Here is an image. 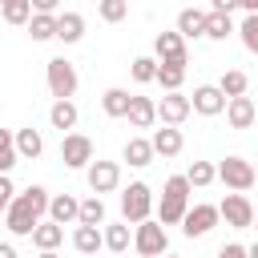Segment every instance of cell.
Masks as SVG:
<instances>
[{
    "mask_svg": "<svg viewBox=\"0 0 258 258\" xmlns=\"http://www.w3.org/2000/svg\"><path fill=\"white\" fill-rule=\"evenodd\" d=\"M44 214H48V189H44V185H28L24 194L12 198L8 214H4V226H8L16 238H32V230L40 226Z\"/></svg>",
    "mask_w": 258,
    "mask_h": 258,
    "instance_id": "6da1fadb",
    "label": "cell"
},
{
    "mask_svg": "<svg viewBox=\"0 0 258 258\" xmlns=\"http://www.w3.org/2000/svg\"><path fill=\"white\" fill-rule=\"evenodd\" d=\"M185 210H189V181H185V173H177V177H169L165 189H161L157 222H161V226H177V222L185 218Z\"/></svg>",
    "mask_w": 258,
    "mask_h": 258,
    "instance_id": "7a4b0ae2",
    "label": "cell"
},
{
    "mask_svg": "<svg viewBox=\"0 0 258 258\" xmlns=\"http://www.w3.org/2000/svg\"><path fill=\"white\" fill-rule=\"evenodd\" d=\"M149 210H153V189L145 185V181H129V189L121 194V218H125V226L129 222H149Z\"/></svg>",
    "mask_w": 258,
    "mask_h": 258,
    "instance_id": "3957f363",
    "label": "cell"
},
{
    "mask_svg": "<svg viewBox=\"0 0 258 258\" xmlns=\"http://www.w3.org/2000/svg\"><path fill=\"white\" fill-rule=\"evenodd\" d=\"M133 250H137L141 258H161V254L169 250L165 226H161V222H141V226L133 230Z\"/></svg>",
    "mask_w": 258,
    "mask_h": 258,
    "instance_id": "277c9868",
    "label": "cell"
},
{
    "mask_svg": "<svg viewBox=\"0 0 258 258\" xmlns=\"http://www.w3.org/2000/svg\"><path fill=\"white\" fill-rule=\"evenodd\" d=\"M48 93L56 101H73V93H77V69H73V60H64V56L48 60Z\"/></svg>",
    "mask_w": 258,
    "mask_h": 258,
    "instance_id": "5b68a950",
    "label": "cell"
},
{
    "mask_svg": "<svg viewBox=\"0 0 258 258\" xmlns=\"http://www.w3.org/2000/svg\"><path fill=\"white\" fill-rule=\"evenodd\" d=\"M60 161L69 169H89L93 165V141L85 133H64L60 137Z\"/></svg>",
    "mask_w": 258,
    "mask_h": 258,
    "instance_id": "8992f818",
    "label": "cell"
},
{
    "mask_svg": "<svg viewBox=\"0 0 258 258\" xmlns=\"http://www.w3.org/2000/svg\"><path fill=\"white\" fill-rule=\"evenodd\" d=\"M218 169V177L226 181V189H234V194H246L250 185H254V165L246 161V157H226L222 165H214Z\"/></svg>",
    "mask_w": 258,
    "mask_h": 258,
    "instance_id": "52a82bcc",
    "label": "cell"
},
{
    "mask_svg": "<svg viewBox=\"0 0 258 258\" xmlns=\"http://www.w3.org/2000/svg\"><path fill=\"white\" fill-rule=\"evenodd\" d=\"M218 218H226V226L234 230H250L254 226V206L246 194H226V202L218 206Z\"/></svg>",
    "mask_w": 258,
    "mask_h": 258,
    "instance_id": "ba28073f",
    "label": "cell"
},
{
    "mask_svg": "<svg viewBox=\"0 0 258 258\" xmlns=\"http://www.w3.org/2000/svg\"><path fill=\"white\" fill-rule=\"evenodd\" d=\"M85 177H89L93 198H101V194H113V189L121 185V165H117V161H93V165L85 169Z\"/></svg>",
    "mask_w": 258,
    "mask_h": 258,
    "instance_id": "9c48e42d",
    "label": "cell"
},
{
    "mask_svg": "<svg viewBox=\"0 0 258 258\" xmlns=\"http://www.w3.org/2000/svg\"><path fill=\"white\" fill-rule=\"evenodd\" d=\"M222 218H218V206H194V210H185V218H181V234L185 238H206L214 226H218Z\"/></svg>",
    "mask_w": 258,
    "mask_h": 258,
    "instance_id": "30bf717a",
    "label": "cell"
},
{
    "mask_svg": "<svg viewBox=\"0 0 258 258\" xmlns=\"http://www.w3.org/2000/svg\"><path fill=\"white\" fill-rule=\"evenodd\" d=\"M189 109L202 113V117H218V113H226V97H222L218 85H198L194 97H189Z\"/></svg>",
    "mask_w": 258,
    "mask_h": 258,
    "instance_id": "8fae6325",
    "label": "cell"
},
{
    "mask_svg": "<svg viewBox=\"0 0 258 258\" xmlns=\"http://www.w3.org/2000/svg\"><path fill=\"white\" fill-rule=\"evenodd\" d=\"M189 113H194V109H189V97H181V93H165V97L157 101V117H161L169 129H177Z\"/></svg>",
    "mask_w": 258,
    "mask_h": 258,
    "instance_id": "7c38bea8",
    "label": "cell"
},
{
    "mask_svg": "<svg viewBox=\"0 0 258 258\" xmlns=\"http://www.w3.org/2000/svg\"><path fill=\"white\" fill-rule=\"evenodd\" d=\"M226 121H230V129H250V125L258 121L254 101H250V97H234V101H226Z\"/></svg>",
    "mask_w": 258,
    "mask_h": 258,
    "instance_id": "4fadbf2b",
    "label": "cell"
},
{
    "mask_svg": "<svg viewBox=\"0 0 258 258\" xmlns=\"http://www.w3.org/2000/svg\"><path fill=\"white\" fill-rule=\"evenodd\" d=\"M77 210H81V202H77L73 194H56V198H48V222H56L60 230H64L69 222H77Z\"/></svg>",
    "mask_w": 258,
    "mask_h": 258,
    "instance_id": "5bb4252c",
    "label": "cell"
},
{
    "mask_svg": "<svg viewBox=\"0 0 258 258\" xmlns=\"http://www.w3.org/2000/svg\"><path fill=\"white\" fill-rule=\"evenodd\" d=\"M177 36H181V40L206 36V12H202V8H181V12H177Z\"/></svg>",
    "mask_w": 258,
    "mask_h": 258,
    "instance_id": "9a60e30c",
    "label": "cell"
},
{
    "mask_svg": "<svg viewBox=\"0 0 258 258\" xmlns=\"http://www.w3.org/2000/svg\"><path fill=\"white\" fill-rule=\"evenodd\" d=\"M153 52H157V64H161V60H189V56H185V40H181L177 32H157Z\"/></svg>",
    "mask_w": 258,
    "mask_h": 258,
    "instance_id": "2e32d148",
    "label": "cell"
},
{
    "mask_svg": "<svg viewBox=\"0 0 258 258\" xmlns=\"http://www.w3.org/2000/svg\"><path fill=\"white\" fill-rule=\"evenodd\" d=\"M125 117H129V125H133V129H149V125L157 121V101H153V97H133Z\"/></svg>",
    "mask_w": 258,
    "mask_h": 258,
    "instance_id": "e0dca14e",
    "label": "cell"
},
{
    "mask_svg": "<svg viewBox=\"0 0 258 258\" xmlns=\"http://www.w3.org/2000/svg\"><path fill=\"white\" fill-rule=\"evenodd\" d=\"M149 145H153V157H177L185 141H181V129H169V125H165V129H157V133L149 137Z\"/></svg>",
    "mask_w": 258,
    "mask_h": 258,
    "instance_id": "ac0fdd59",
    "label": "cell"
},
{
    "mask_svg": "<svg viewBox=\"0 0 258 258\" xmlns=\"http://www.w3.org/2000/svg\"><path fill=\"white\" fill-rule=\"evenodd\" d=\"M81 36H85V16L81 12H56V40L77 44Z\"/></svg>",
    "mask_w": 258,
    "mask_h": 258,
    "instance_id": "d6986e66",
    "label": "cell"
},
{
    "mask_svg": "<svg viewBox=\"0 0 258 258\" xmlns=\"http://www.w3.org/2000/svg\"><path fill=\"white\" fill-rule=\"evenodd\" d=\"M185 64H189V60H161V64H157V85H161L165 93H177L181 81H185Z\"/></svg>",
    "mask_w": 258,
    "mask_h": 258,
    "instance_id": "ffe728a7",
    "label": "cell"
},
{
    "mask_svg": "<svg viewBox=\"0 0 258 258\" xmlns=\"http://www.w3.org/2000/svg\"><path fill=\"white\" fill-rule=\"evenodd\" d=\"M64 242V230L56 226V222H40L36 230H32V246L40 250V254H48V250H56Z\"/></svg>",
    "mask_w": 258,
    "mask_h": 258,
    "instance_id": "44dd1931",
    "label": "cell"
},
{
    "mask_svg": "<svg viewBox=\"0 0 258 258\" xmlns=\"http://www.w3.org/2000/svg\"><path fill=\"white\" fill-rule=\"evenodd\" d=\"M12 145H16V157H40V149H44V137L36 133V129H20V133H12Z\"/></svg>",
    "mask_w": 258,
    "mask_h": 258,
    "instance_id": "7402d4cb",
    "label": "cell"
},
{
    "mask_svg": "<svg viewBox=\"0 0 258 258\" xmlns=\"http://www.w3.org/2000/svg\"><path fill=\"white\" fill-rule=\"evenodd\" d=\"M218 89H222V97H226V101H234V97H246V89H250V77H246L242 69H230V73H222Z\"/></svg>",
    "mask_w": 258,
    "mask_h": 258,
    "instance_id": "603a6c76",
    "label": "cell"
},
{
    "mask_svg": "<svg viewBox=\"0 0 258 258\" xmlns=\"http://www.w3.org/2000/svg\"><path fill=\"white\" fill-rule=\"evenodd\" d=\"M125 161H129L133 169H145V165L153 161V145H149L145 137H129V141H125Z\"/></svg>",
    "mask_w": 258,
    "mask_h": 258,
    "instance_id": "cb8c5ba5",
    "label": "cell"
},
{
    "mask_svg": "<svg viewBox=\"0 0 258 258\" xmlns=\"http://www.w3.org/2000/svg\"><path fill=\"white\" fill-rule=\"evenodd\" d=\"M77 226H93V230H101V226H105V202H101V198H85L81 210H77Z\"/></svg>",
    "mask_w": 258,
    "mask_h": 258,
    "instance_id": "d4e9b609",
    "label": "cell"
},
{
    "mask_svg": "<svg viewBox=\"0 0 258 258\" xmlns=\"http://www.w3.org/2000/svg\"><path fill=\"white\" fill-rule=\"evenodd\" d=\"M77 117H81V113H77L73 101H56V105L48 109V121H52V129H60V133H69V129L77 125Z\"/></svg>",
    "mask_w": 258,
    "mask_h": 258,
    "instance_id": "484cf974",
    "label": "cell"
},
{
    "mask_svg": "<svg viewBox=\"0 0 258 258\" xmlns=\"http://www.w3.org/2000/svg\"><path fill=\"white\" fill-rule=\"evenodd\" d=\"M73 246H77V254H97V250L105 246V238H101V230H93V226H77V230H73Z\"/></svg>",
    "mask_w": 258,
    "mask_h": 258,
    "instance_id": "4316f807",
    "label": "cell"
},
{
    "mask_svg": "<svg viewBox=\"0 0 258 258\" xmlns=\"http://www.w3.org/2000/svg\"><path fill=\"white\" fill-rule=\"evenodd\" d=\"M230 32H234V20H230L226 12H214V8H210V12H206V36H210V40H226Z\"/></svg>",
    "mask_w": 258,
    "mask_h": 258,
    "instance_id": "83f0119b",
    "label": "cell"
},
{
    "mask_svg": "<svg viewBox=\"0 0 258 258\" xmlns=\"http://www.w3.org/2000/svg\"><path fill=\"white\" fill-rule=\"evenodd\" d=\"M129 101H133V97H129L125 89H105V97H101V109H105L109 117H125V113H129Z\"/></svg>",
    "mask_w": 258,
    "mask_h": 258,
    "instance_id": "f1b7e54d",
    "label": "cell"
},
{
    "mask_svg": "<svg viewBox=\"0 0 258 258\" xmlns=\"http://www.w3.org/2000/svg\"><path fill=\"white\" fill-rule=\"evenodd\" d=\"M28 36H32V40H52V36H56V16L32 12V20H28Z\"/></svg>",
    "mask_w": 258,
    "mask_h": 258,
    "instance_id": "f546056e",
    "label": "cell"
},
{
    "mask_svg": "<svg viewBox=\"0 0 258 258\" xmlns=\"http://www.w3.org/2000/svg\"><path fill=\"white\" fill-rule=\"evenodd\" d=\"M214 177H218V169H214L210 161H194V165L185 169V181H189V189H194V185H198V189H206Z\"/></svg>",
    "mask_w": 258,
    "mask_h": 258,
    "instance_id": "4dcf8cb0",
    "label": "cell"
},
{
    "mask_svg": "<svg viewBox=\"0 0 258 258\" xmlns=\"http://www.w3.org/2000/svg\"><path fill=\"white\" fill-rule=\"evenodd\" d=\"M0 12H4L8 24H28V20H32V4H28V0H4Z\"/></svg>",
    "mask_w": 258,
    "mask_h": 258,
    "instance_id": "1f68e13d",
    "label": "cell"
},
{
    "mask_svg": "<svg viewBox=\"0 0 258 258\" xmlns=\"http://www.w3.org/2000/svg\"><path fill=\"white\" fill-rule=\"evenodd\" d=\"M101 238H105V246H109L113 254H125V250H129V226H105Z\"/></svg>",
    "mask_w": 258,
    "mask_h": 258,
    "instance_id": "d6a6232c",
    "label": "cell"
},
{
    "mask_svg": "<svg viewBox=\"0 0 258 258\" xmlns=\"http://www.w3.org/2000/svg\"><path fill=\"white\" fill-rule=\"evenodd\" d=\"M129 73H133L137 85H149V81H157V60H153V56H137Z\"/></svg>",
    "mask_w": 258,
    "mask_h": 258,
    "instance_id": "836d02e7",
    "label": "cell"
},
{
    "mask_svg": "<svg viewBox=\"0 0 258 258\" xmlns=\"http://www.w3.org/2000/svg\"><path fill=\"white\" fill-rule=\"evenodd\" d=\"M16 165V145H12V133L0 129V173L8 177V169Z\"/></svg>",
    "mask_w": 258,
    "mask_h": 258,
    "instance_id": "e575fe53",
    "label": "cell"
},
{
    "mask_svg": "<svg viewBox=\"0 0 258 258\" xmlns=\"http://www.w3.org/2000/svg\"><path fill=\"white\" fill-rule=\"evenodd\" d=\"M101 20H109V24H117V20H125V12H129V4L125 0H101Z\"/></svg>",
    "mask_w": 258,
    "mask_h": 258,
    "instance_id": "d590c367",
    "label": "cell"
},
{
    "mask_svg": "<svg viewBox=\"0 0 258 258\" xmlns=\"http://www.w3.org/2000/svg\"><path fill=\"white\" fill-rule=\"evenodd\" d=\"M238 32H242V44H246L250 52H258V16H246Z\"/></svg>",
    "mask_w": 258,
    "mask_h": 258,
    "instance_id": "8d00e7d4",
    "label": "cell"
},
{
    "mask_svg": "<svg viewBox=\"0 0 258 258\" xmlns=\"http://www.w3.org/2000/svg\"><path fill=\"white\" fill-rule=\"evenodd\" d=\"M12 198H16V189H12V181L0 173V214H8V206H12Z\"/></svg>",
    "mask_w": 258,
    "mask_h": 258,
    "instance_id": "74e56055",
    "label": "cell"
},
{
    "mask_svg": "<svg viewBox=\"0 0 258 258\" xmlns=\"http://www.w3.org/2000/svg\"><path fill=\"white\" fill-rule=\"evenodd\" d=\"M218 258H246V246H238V242H226V246L218 250Z\"/></svg>",
    "mask_w": 258,
    "mask_h": 258,
    "instance_id": "f35d334b",
    "label": "cell"
},
{
    "mask_svg": "<svg viewBox=\"0 0 258 258\" xmlns=\"http://www.w3.org/2000/svg\"><path fill=\"white\" fill-rule=\"evenodd\" d=\"M0 258H16V246H8V242H0Z\"/></svg>",
    "mask_w": 258,
    "mask_h": 258,
    "instance_id": "ab89813d",
    "label": "cell"
},
{
    "mask_svg": "<svg viewBox=\"0 0 258 258\" xmlns=\"http://www.w3.org/2000/svg\"><path fill=\"white\" fill-rule=\"evenodd\" d=\"M246 258H258V242H254V246H246Z\"/></svg>",
    "mask_w": 258,
    "mask_h": 258,
    "instance_id": "60d3db41",
    "label": "cell"
},
{
    "mask_svg": "<svg viewBox=\"0 0 258 258\" xmlns=\"http://www.w3.org/2000/svg\"><path fill=\"white\" fill-rule=\"evenodd\" d=\"M40 258H60V254H56V250H48V254H40Z\"/></svg>",
    "mask_w": 258,
    "mask_h": 258,
    "instance_id": "b9f144b4",
    "label": "cell"
},
{
    "mask_svg": "<svg viewBox=\"0 0 258 258\" xmlns=\"http://www.w3.org/2000/svg\"><path fill=\"white\" fill-rule=\"evenodd\" d=\"M254 230H258V210H254Z\"/></svg>",
    "mask_w": 258,
    "mask_h": 258,
    "instance_id": "7bdbcfd3",
    "label": "cell"
},
{
    "mask_svg": "<svg viewBox=\"0 0 258 258\" xmlns=\"http://www.w3.org/2000/svg\"><path fill=\"white\" fill-rule=\"evenodd\" d=\"M254 181H258V165H254Z\"/></svg>",
    "mask_w": 258,
    "mask_h": 258,
    "instance_id": "ee69618b",
    "label": "cell"
},
{
    "mask_svg": "<svg viewBox=\"0 0 258 258\" xmlns=\"http://www.w3.org/2000/svg\"><path fill=\"white\" fill-rule=\"evenodd\" d=\"M161 258H177V254H161Z\"/></svg>",
    "mask_w": 258,
    "mask_h": 258,
    "instance_id": "f6af8a7d",
    "label": "cell"
},
{
    "mask_svg": "<svg viewBox=\"0 0 258 258\" xmlns=\"http://www.w3.org/2000/svg\"><path fill=\"white\" fill-rule=\"evenodd\" d=\"M121 258H125V254H121Z\"/></svg>",
    "mask_w": 258,
    "mask_h": 258,
    "instance_id": "bcb514c9",
    "label": "cell"
}]
</instances>
